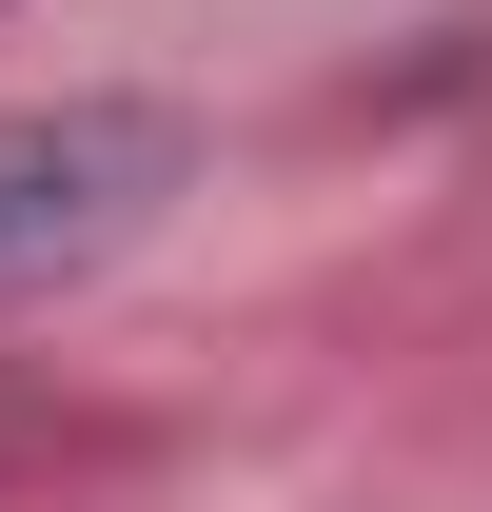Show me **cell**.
Here are the masks:
<instances>
[{
  "mask_svg": "<svg viewBox=\"0 0 492 512\" xmlns=\"http://www.w3.org/2000/svg\"><path fill=\"white\" fill-rule=\"evenodd\" d=\"M158 197H178V119L158 99H20L0 119V296L119 256Z\"/></svg>",
  "mask_w": 492,
  "mask_h": 512,
  "instance_id": "6da1fadb",
  "label": "cell"
}]
</instances>
